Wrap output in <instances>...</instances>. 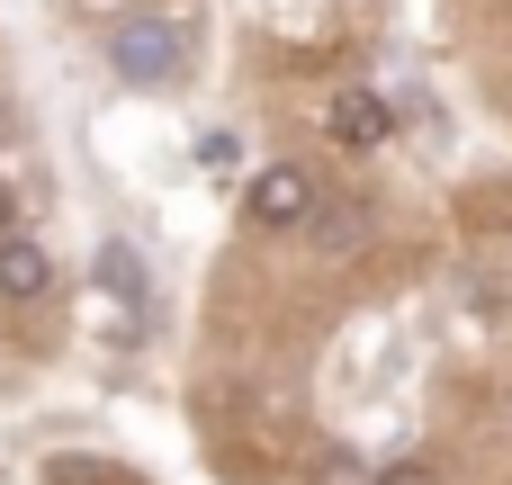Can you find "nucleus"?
I'll return each mask as SVG.
<instances>
[{"instance_id": "nucleus-1", "label": "nucleus", "mask_w": 512, "mask_h": 485, "mask_svg": "<svg viewBox=\"0 0 512 485\" xmlns=\"http://www.w3.org/2000/svg\"><path fill=\"white\" fill-rule=\"evenodd\" d=\"M315 171L306 162H270V171H252V189H243V216L252 225H270V234H297L306 216H315Z\"/></svg>"}, {"instance_id": "nucleus-2", "label": "nucleus", "mask_w": 512, "mask_h": 485, "mask_svg": "<svg viewBox=\"0 0 512 485\" xmlns=\"http://www.w3.org/2000/svg\"><path fill=\"white\" fill-rule=\"evenodd\" d=\"M180 63H189V27H180V18H135V27L117 36V72L144 81V90L180 81Z\"/></svg>"}, {"instance_id": "nucleus-3", "label": "nucleus", "mask_w": 512, "mask_h": 485, "mask_svg": "<svg viewBox=\"0 0 512 485\" xmlns=\"http://www.w3.org/2000/svg\"><path fill=\"white\" fill-rule=\"evenodd\" d=\"M324 135H333V144H351V153L387 144V99H378V90H342V99L324 108Z\"/></svg>"}, {"instance_id": "nucleus-4", "label": "nucleus", "mask_w": 512, "mask_h": 485, "mask_svg": "<svg viewBox=\"0 0 512 485\" xmlns=\"http://www.w3.org/2000/svg\"><path fill=\"white\" fill-rule=\"evenodd\" d=\"M54 288V261H45V243H27V234H0V297H45Z\"/></svg>"}, {"instance_id": "nucleus-5", "label": "nucleus", "mask_w": 512, "mask_h": 485, "mask_svg": "<svg viewBox=\"0 0 512 485\" xmlns=\"http://www.w3.org/2000/svg\"><path fill=\"white\" fill-rule=\"evenodd\" d=\"M306 225H315V243H324V252H351V243L369 234V216H360V207H324V198H315V216H306Z\"/></svg>"}, {"instance_id": "nucleus-6", "label": "nucleus", "mask_w": 512, "mask_h": 485, "mask_svg": "<svg viewBox=\"0 0 512 485\" xmlns=\"http://www.w3.org/2000/svg\"><path fill=\"white\" fill-rule=\"evenodd\" d=\"M99 270H108V288H117V297H144V261H135L126 243H108V252H99Z\"/></svg>"}, {"instance_id": "nucleus-7", "label": "nucleus", "mask_w": 512, "mask_h": 485, "mask_svg": "<svg viewBox=\"0 0 512 485\" xmlns=\"http://www.w3.org/2000/svg\"><path fill=\"white\" fill-rule=\"evenodd\" d=\"M378 485H441V468H432V459H405V468H387Z\"/></svg>"}, {"instance_id": "nucleus-8", "label": "nucleus", "mask_w": 512, "mask_h": 485, "mask_svg": "<svg viewBox=\"0 0 512 485\" xmlns=\"http://www.w3.org/2000/svg\"><path fill=\"white\" fill-rule=\"evenodd\" d=\"M324 485H369V468H360V459H342V450H333V459H324Z\"/></svg>"}, {"instance_id": "nucleus-9", "label": "nucleus", "mask_w": 512, "mask_h": 485, "mask_svg": "<svg viewBox=\"0 0 512 485\" xmlns=\"http://www.w3.org/2000/svg\"><path fill=\"white\" fill-rule=\"evenodd\" d=\"M0 234H18V198H9V180H0Z\"/></svg>"}]
</instances>
